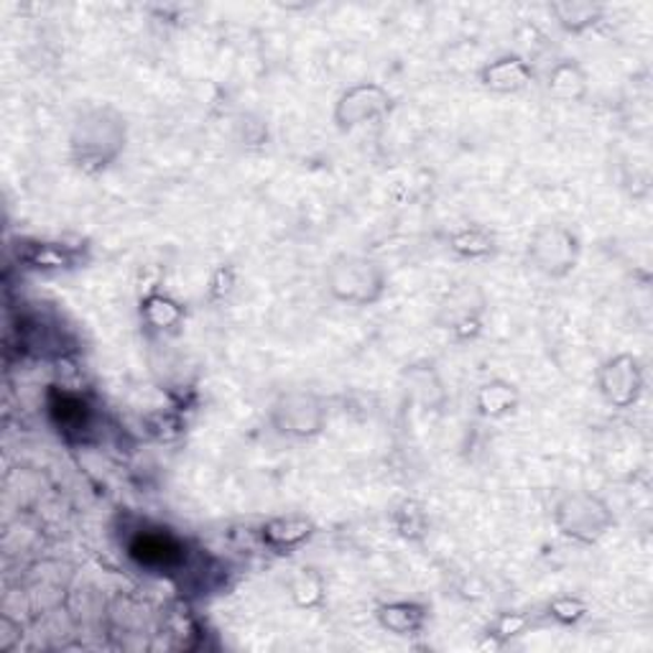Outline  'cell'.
<instances>
[{"instance_id": "cell-1", "label": "cell", "mask_w": 653, "mask_h": 653, "mask_svg": "<svg viewBox=\"0 0 653 653\" xmlns=\"http://www.w3.org/2000/svg\"><path fill=\"white\" fill-rule=\"evenodd\" d=\"M129 125L123 113L110 105L82 110L70 133V159L84 174L108 172L123 156Z\"/></svg>"}, {"instance_id": "cell-4", "label": "cell", "mask_w": 653, "mask_h": 653, "mask_svg": "<svg viewBox=\"0 0 653 653\" xmlns=\"http://www.w3.org/2000/svg\"><path fill=\"white\" fill-rule=\"evenodd\" d=\"M580 235L559 220H549V223L533 227L529 245H526V258H529L531 268L551 282L570 276L580 263Z\"/></svg>"}, {"instance_id": "cell-19", "label": "cell", "mask_w": 653, "mask_h": 653, "mask_svg": "<svg viewBox=\"0 0 653 653\" xmlns=\"http://www.w3.org/2000/svg\"><path fill=\"white\" fill-rule=\"evenodd\" d=\"M391 521L398 537L406 541H424L431 526L427 508H424L419 500H411V498L401 500V503L394 508Z\"/></svg>"}, {"instance_id": "cell-23", "label": "cell", "mask_w": 653, "mask_h": 653, "mask_svg": "<svg viewBox=\"0 0 653 653\" xmlns=\"http://www.w3.org/2000/svg\"><path fill=\"white\" fill-rule=\"evenodd\" d=\"M529 615H521V613H503L490 628L488 635H493L500 643H506L508 639H513V635H521L526 628H529Z\"/></svg>"}, {"instance_id": "cell-14", "label": "cell", "mask_w": 653, "mask_h": 653, "mask_svg": "<svg viewBox=\"0 0 653 653\" xmlns=\"http://www.w3.org/2000/svg\"><path fill=\"white\" fill-rule=\"evenodd\" d=\"M447 248L462 261H482L493 256L498 248V237L490 227L472 223V225L457 227L455 233H449Z\"/></svg>"}, {"instance_id": "cell-3", "label": "cell", "mask_w": 653, "mask_h": 653, "mask_svg": "<svg viewBox=\"0 0 653 653\" xmlns=\"http://www.w3.org/2000/svg\"><path fill=\"white\" fill-rule=\"evenodd\" d=\"M551 521L564 539L590 547L598 544L613 529L615 516L600 496L590 493V490H570V493L557 498Z\"/></svg>"}, {"instance_id": "cell-12", "label": "cell", "mask_w": 653, "mask_h": 653, "mask_svg": "<svg viewBox=\"0 0 653 653\" xmlns=\"http://www.w3.org/2000/svg\"><path fill=\"white\" fill-rule=\"evenodd\" d=\"M472 404H475V411H478L482 419L500 421L519 411L521 391L511 384V380L493 378L475 391Z\"/></svg>"}, {"instance_id": "cell-16", "label": "cell", "mask_w": 653, "mask_h": 653, "mask_svg": "<svg viewBox=\"0 0 653 653\" xmlns=\"http://www.w3.org/2000/svg\"><path fill=\"white\" fill-rule=\"evenodd\" d=\"M549 13L554 16L559 29H564L572 37L595 29L605 16V6L592 3V0H559L549 6Z\"/></svg>"}, {"instance_id": "cell-18", "label": "cell", "mask_w": 653, "mask_h": 653, "mask_svg": "<svg viewBox=\"0 0 653 653\" xmlns=\"http://www.w3.org/2000/svg\"><path fill=\"white\" fill-rule=\"evenodd\" d=\"M186 317L184 304L180 299H174L172 294L166 292H149L143 294L141 299V319L146 322L151 329L156 333H166V329L180 327Z\"/></svg>"}, {"instance_id": "cell-24", "label": "cell", "mask_w": 653, "mask_h": 653, "mask_svg": "<svg viewBox=\"0 0 653 653\" xmlns=\"http://www.w3.org/2000/svg\"><path fill=\"white\" fill-rule=\"evenodd\" d=\"M235 288V271L231 266H220L210 282V299L223 302Z\"/></svg>"}, {"instance_id": "cell-22", "label": "cell", "mask_w": 653, "mask_h": 653, "mask_svg": "<svg viewBox=\"0 0 653 653\" xmlns=\"http://www.w3.org/2000/svg\"><path fill=\"white\" fill-rule=\"evenodd\" d=\"M549 615L562 625H574V623H580L584 615H588V605H584L580 598L562 595V598H554L549 602Z\"/></svg>"}, {"instance_id": "cell-15", "label": "cell", "mask_w": 653, "mask_h": 653, "mask_svg": "<svg viewBox=\"0 0 653 653\" xmlns=\"http://www.w3.org/2000/svg\"><path fill=\"white\" fill-rule=\"evenodd\" d=\"M547 90L562 103H580L588 95V72L577 59H562L549 70Z\"/></svg>"}, {"instance_id": "cell-9", "label": "cell", "mask_w": 653, "mask_h": 653, "mask_svg": "<svg viewBox=\"0 0 653 653\" xmlns=\"http://www.w3.org/2000/svg\"><path fill=\"white\" fill-rule=\"evenodd\" d=\"M533 80H537V72L531 62L519 54H503L478 70V82L496 95H516L533 84Z\"/></svg>"}, {"instance_id": "cell-8", "label": "cell", "mask_w": 653, "mask_h": 653, "mask_svg": "<svg viewBox=\"0 0 653 653\" xmlns=\"http://www.w3.org/2000/svg\"><path fill=\"white\" fill-rule=\"evenodd\" d=\"M598 391L615 409H631L643 394V368L631 353L613 355L598 370Z\"/></svg>"}, {"instance_id": "cell-17", "label": "cell", "mask_w": 653, "mask_h": 653, "mask_svg": "<svg viewBox=\"0 0 653 653\" xmlns=\"http://www.w3.org/2000/svg\"><path fill=\"white\" fill-rule=\"evenodd\" d=\"M131 554L146 567H174L182 559L180 541L161 531H143L135 537Z\"/></svg>"}, {"instance_id": "cell-20", "label": "cell", "mask_w": 653, "mask_h": 653, "mask_svg": "<svg viewBox=\"0 0 653 653\" xmlns=\"http://www.w3.org/2000/svg\"><path fill=\"white\" fill-rule=\"evenodd\" d=\"M325 592L327 588H325V580H322V574L317 570H307V567L296 572L292 577V582H288V595H292L294 605L304 610L322 605Z\"/></svg>"}, {"instance_id": "cell-21", "label": "cell", "mask_w": 653, "mask_h": 653, "mask_svg": "<svg viewBox=\"0 0 653 653\" xmlns=\"http://www.w3.org/2000/svg\"><path fill=\"white\" fill-rule=\"evenodd\" d=\"M33 266L39 268H67L78 261V253L54 243H39L33 245V256H29Z\"/></svg>"}, {"instance_id": "cell-10", "label": "cell", "mask_w": 653, "mask_h": 653, "mask_svg": "<svg viewBox=\"0 0 653 653\" xmlns=\"http://www.w3.org/2000/svg\"><path fill=\"white\" fill-rule=\"evenodd\" d=\"M401 380L414 401H417L424 411H442L447 404V388L442 384L439 370L431 363H411L401 373Z\"/></svg>"}, {"instance_id": "cell-6", "label": "cell", "mask_w": 653, "mask_h": 653, "mask_svg": "<svg viewBox=\"0 0 653 653\" xmlns=\"http://www.w3.org/2000/svg\"><path fill=\"white\" fill-rule=\"evenodd\" d=\"M488 296L480 284L460 282L449 288L437 309V325L447 329L457 343H472L486 325Z\"/></svg>"}, {"instance_id": "cell-13", "label": "cell", "mask_w": 653, "mask_h": 653, "mask_svg": "<svg viewBox=\"0 0 653 653\" xmlns=\"http://www.w3.org/2000/svg\"><path fill=\"white\" fill-rule=\"evenodd\" d=\"M376 618L388 633L417 635L429 621V608L414 600H394L384 602V605L376 610Z\"/></svg>"}, {"instance_id": "cell-2", "label": "cell", "mask_w": 653, "mask_h": 653, "mask_svg": "<svg viewBox=\"0 0 653 653\" xmlns=\"http://www.w3.org/2000/svg\"><path fill=\"white\" fill-rule=\"evenodd\" d=\"M325 288L329 299L347 307H373L388 292V274L378 261L368 256L343 253L329 261L325 271Z\"/></svg>"}, {"instance_id": "cell-11", "label": "cell", "mask_w": 653, "mask_h": 653, "mask_svg": "<svg viewBox=\"0 0 653 653\" xmlns=\"http://www.w3.org/2000/svg\"><path fill=\"white\" fill-rule=\"evenodd\" d=\"M261 537L263 544L274 549L276 554H288V551H296L314 537V521L302 513L276 516V519L263 523Z\"/></svg>"}, {"instance_id": "cell-7", "label": "cell", "mask_w": 653, "mask_h": 653, "mask_svg": "<svg viewBox=\"0 0 653 653\" xmlns=\"http://www.w3.org/2000/svg\"><path fill=\"white\" fill-rule=\"evenodd\" d=\"M394 108V95L384 84L378 82H358L353 88L340 92V98L335 100L333 121L337 131L353 133L363 129V125L378 123L380 118H386Z\"/></svg>"}, {"instance_id": "cell-5", "label": "cell", "mask_w": 653, "mask_h": 653, "mask_svg": "<svg viewBox=\"0 0 653 653\" xmlns=\"http://www.w3.org/2000/svg\"><path fill=\"white\" fill-rule=\"evenodd\" d=\"M325 398L307 388H288L278 394L268 409V421L276 435L286 439H314L327 427Z\"/></svg>"}]
</instances>
